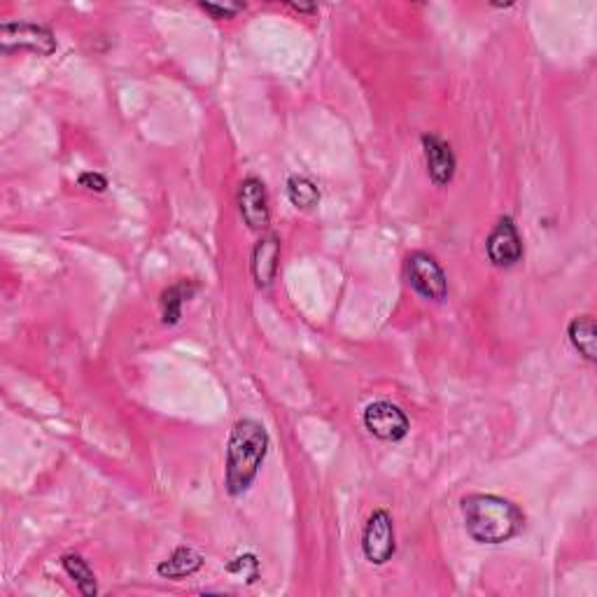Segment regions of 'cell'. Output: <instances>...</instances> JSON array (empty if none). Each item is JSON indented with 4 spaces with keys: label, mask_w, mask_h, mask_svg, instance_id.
Returning <instances> with one entry per match:
<instances>
[{
    "label": "cell",
    "mask_w": 597,
    "mask_h": 597,
    "mask_svg": "<svg viewBox=\"0 0 597 597\" xmlns=\"http://www.w3.org/2000/svg\"><path fill=\"white\" fill-rule=\"evenodd\" d=\"M460 509L467 535L476 544H504L514 539L525 525L523 511L500 495H467L462 497Z\"/></svg>",
    "instance_id": "cell-1"
},
{
    "label": "cell",
    "mask_w": 597,
    "mask_h": 597,
    "mask_svg": "<svg viewBox=\"0 0 597 597\" xmlns=\"http://www.w3.org/2000/svg\"><path fill=\"white\" fill-rule=\"evenodd\" d=\"M269 444V432L257 420L245 418L234 425L227 444V465H224L227 467L224 469V486L231 497L248 493L264 465Z\"/></svg>",
    "instance_id": "cell-2"
},
{
    "label": "cell",
    "mask_w": 597,
    "mask_h": 597,
    "mask_svg": "<svg viewBox=\"0 0 597 597\" xmlns=\"http://www.w3.org/2000/svg\"><path fill=\"white\" fill-rule=\"evenodd\" d=\"M406 278L420 297L430 301H444L448 294V278L441 264L427 252H411L406 257Z\"/></svg>",
    "instance_id": "cell-3"
},
{
    "label": "cell",
    "mask_w": 597,
    "mask_h": 597,
    "mask_svg": "<svg viewBox=\"0 0 597 597\" xmlns=\"http://www.w3.org/2000/svg\"><path fill=\"white\" fill-rule=\"evenodd\" d=\"M0 45L5 52L14 49H28V52L49 56L56 52V38L54 33L45 26L28 24V21H5L0 26Z\"/></svg>",
    "instance_id": "cell-4"
},
{
    "label": "cell",
    "mask_w": 597,
    "mask_h": 597,
    "mask_svg": "<svg viewBox=\"0 0 597 597\" xmlns=\"http://www.w3.org/2000/svg\"><path fill=\"white\" fill-rule=\"evenodd\" d=\"M362 551L371 565H385L395 556V523H392V516L385 509L374 511L367 525H364Z\"/></svg>",
    "instance_id": "cell-5"
},
{
    "label": "cell",
    "mask_w": 597,
    "mask_h": 597,
    "mask_svg": "<svg viewBox=\"0 0 597 597\" xmlns=\"http://www.w3.org/2000/svg\"><path fill=\"white\" fill-rule=\"evenodd\" d=\"M488 259L497 269H511L523 257V238L511 217H500L486 241Z\"/></svg>",
    "instance_id": "cell-6"
},
{
    "label": "cell",
    "mask_w": 597,
    "mask_h": 597,
    "mask_svg": "<svg viewBox=\"0 0 597 597\" xmlns=\"http://www.w3.org/2000/svg\"><path fill=\"white\" fill-rule=\"evenodd\" d=\"M364 427L381 441H402L411 425L397 404L374 402L364 409Z\"/></svg>",
    "instance_id": "cell-7"
},
{
    "label": "cell",
    "mask_w": 597,
    "mask_h": 597,
    "mask_svg": "<svg viewBox=\"0 0 597 597\" xmlns=\"http://www.w3.org/2000/svg\"><path fill=\"white\" fill-rule=\"evenodd\" d=\"M238 210H241L243 222L252 231H264L271 222L269 199H266V187L259 178H245L238 187Z\"/></svg>",
    "instance_id": "cell-8"
},
{
    "label": "cell",
    "mask_w": 597,
    "mask_h": 597,
    "mask_svg": "<svg viewBox=\"0 0 597 597\" xmlns=\"http://www.w3.org/2000/svg\"><path fill=\"white\" fill-rule=\"evenodd\" d=\"M425 164L432 182L437 187H446L455 178V154L444 138L425 133L423 136Z\"/></svg>",
    "instance_id": "cell-9"
},
{
    "label": "cell",
    "mask_w": 597,
    "mask_h": 597,
    "mask_svg": "<svg viewBox=\"0 0 597 597\" xmlns=\"http://www.w3.org/2000/svg\"><path fill=\"white\" fill-rule=\"evenodd\" d=\"M280 262V238L276 234H266L257 241L252 250V278L259 287H269L276 280Z\"/></svg>",
    "instance_id": "cell-10"
},
{
    "label": "cell",
    "mask_w": 597,
    "mask_h": 597,
    "mask_svg": "<svg viewBox=\"0 0 597 597\" xmlns=\"http://www.w3.org/2000/svg\"><path fill=\"white\" fill-rule=\"evenodd\" d=\"M203 567V556L199 551L189 549V546H180V549L173 551V556L164 560V563L157 565V572L159 577L164 579H185V577H192Z\"/></svg>",
    "instance_id": "cell-11"
},
{
    "label": "cell",
    "mask_w": 597,
    "mask_h": 597,
    "mask_svg": "<svg viewBox=\"0 0 597 597\" xmlns=\"http://www.w3.org/2000/svg\"><path fill=\"white\" fill-rule=\"evenodd\" d=\"M570 341L577 353L584 357L586 362H595L597 360V325L593 315H579L570 322Z\"/></svg>",
    "instance_id": "cell-12"
},
{
    "label": "cell",
    "mask_w": 597,
    "mask_h": 597,
    "mask_svg": "<svg viewBox=\"0 0 597 597\" xmlns=\"http://www.w3.org/2000/svg\"><path fill=\"white\" fill-rule=\"evenodd\" d=\"M196 290H199V287L189 283V280H180V283L164 290V294H161V322L168 327L178 325L182 318V306H185V301L194 297Z\"/></svg>",
    "instance_id": "cell-13"
},
{
    "label": "cell",
    "mask_w": 597,
    "mask_h": 597,
    "mask_svg": "<svg viewBox=\"0 0 597 597\" xmlns=\"http://www.w3.org/2000/svg\"><path fill=\"white\" fill-rule=\"evenodd\" d=\"M61 565H63V570H66L68 577L75 581L77 591H80L84 597H94L98 593L94 572H91L89 563L82 556H77V553H68V556L61 558Z\"/></svg>",
    "instance_id": "cell-14"
},
{
    "label": "cell",
    "mask_w": 597,
    "mask_h": 597,
    "mask_svg": "<svg viewBox=\"0 0 597 597\" xmlns=\"http://www.w3.org/2000/svg\"><path fill=\"white\" fill-rule=\"evenodd\" d=\"M285 192H287V199H290V203L294 208L311 210L320 203L318 185H315L313 180L304 178V175H292V178L287 180Z\"/></svg>",
    "instance_id": "cell-15"
},
{
    "label": "cell",
    "mask_w": 597,
    "mask_h": 597,
    "mask_svg": "<svg viewBox=\"0 0 597 597\" xmlns=\"http://www.w3.org/2000/svg\"><path fill=\"white\" fill-rule=\"evenodd\" d=\"M227 572L236 574V577H243L248 584H255L259 579V560L257 556H252V553H243V556L227 563Z\"/></svg>",
    "instance_id": "cell-16"
},
{
    "label": "cell",
    "mask_w": 597,
    "mask_h": 597,
    "mask_svg": "<svg viewBox=\"0 0 597 597\" xmlns=\"http://www.w3.org/2000/svg\"><path fill=\"white\" fill-rule=\"evenodd\" d=\"M203 12H208L210 17H215V19H234L238 12L243 10L245 5H241V3H236V5H213V3H201L199 5Z\"/></svg>",
    "instance_id": "cell-17"
},
{
    "label": "cell",
    "mask_w": 597,
    "mask_h": 597,
    "mask_svg": "<svg viewBox=\"0 0 597 597\" xmlns=\"http://www.w3.org/2000/svg\"><path fill=\"white\" fill-rule=\"evenodd\" d=\"M77 182H80V187L91 189V192H105L108 189V180L101 173H82Z\"/></svg>",
    "instance_id": "cell-18"
}]
</instances>
